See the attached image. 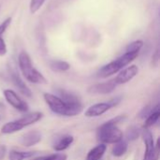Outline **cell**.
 Masks as SVG:
<instances>
[{
    "instance_id": "1",
    "label": "cell",
    "mask_w": 160,
    "mask_h": 160,
    "mask_svg": "<svg viewBox=\"0 0 160 160\" xmlns=\"http://www.w3.org/2000/svg\"><path fill=\"white\" fill-rule=\"evenodd\" d=\"M126 118V115H118L102 124L97 131L98 141L104 144H114L121 141L124 138V134L123 131L118 128V125Z\"/></svg>"
},
{
    "instance_id": "2",
    "label": "cell",
    "mask_w": 160,
    "mask_h": 160,
    "mask_svg": "<svg viewBox=\"0 0 160 160\" xmlns=\"http://www.w3.org/2000/svg\"><path fill=\"white\" fill-rule=\"evenodd\" d=\"M43 98L47 105L50 107L51 111L61 116L73 117L80 114L83 109L82 103L68 104L64 102L61 98H59L57 96L50 93H45L43 95Z\"/></svg>"
},
{
    "instance_id": "3",
    "label": "cell",
    "mask_w": 160,
    "mask_h": 160,
    "mask_svg": "<svg viewBox=\"0 0 160 160\" xmlns=\"http://www.w3.org/2000/svg\"><path fill=\"white\" fill-rule=\"evenodd\" d=\"M18 62H19V68L22 74V76L31 83L35 84H47L48 81L46 78L33 67L31 58L29 54L22 51L19 54L18 57Z\"/></svg>"
},
{
    "instance_id": "4",
    "label": "cell",
    "mask_w": 160,
    "mask_h": 160,
    "mask_svg": "<svg viewBox=\"0 0 160 160\" xmlns=\"http://www.w3.org/2000/svg\"><path fill=\"white\" fill-rule=\"evenodd\" d=\"M140 54V52H126L123 55L117 59L110 62L109 64L103 66L98 72L99 78H108L115 73L119 72L121 69L125 68L128 65L133 62Z\"/></svg>"
},
{
    "instance_id": "5",
    "label": "cell",
    "mask_w": 160,
    "mask_h": 160,
    "mask_svg": "<svg viewBox=\"0 0 160 160\" xmlns=\"http://www.w3.org/2000/svg\"><path fill=\"white\" fill-rule=\"evenodd\" d=\"M42 116H43V114L40 112H34L27 113L24 116H22L17 120H14V121L5 124L1 128V132H2V134H6V135L16 133V132L22 130V128L38 122L42 118Z\"/></svg>"
},
{
    "instance_id": "6",
    "label": "cell",
    "mask_w": 160,
    "mask_h": 160,
    "mask_svg": "<svg viewBox=\"0 0 160 160\" xmlns=\"http://www.w3.org/2000/svg\"><path fill=\"white\" fill-rule=\"evenodd\" d=\"M142 138L145 144V153L143 160H158L159 157V140L155 144L152 132L148 128H143L142 131Z\"/></svg>"
},
{
    "instance_id": "7",
    "label": "cell",
    "mask_w": 160,
    "mask_h": 160,
    "mask_svg": "<svg viewBox=\"0 0 160 160\" xmlns=\"http://www.w3.org/2000/svg\"><path fill=\"white\" fill-rule=\"evenodd\" d=\"M3 95H4L7 102L9 105H11L14 109H16L22 112H28V110H29L28 104L24 100H22L15 91H13L11 89H5L3 92Z\"/></svg>"
},
{
    "instance_id": "8",
    "label": "cell",
    "mask_w": 160,
    "mask_h": 160,
    "mask_svg": "<svg viewBox=\"0 0 160 160\" xmlns=\"http://www.w3.org/2000/svg\"><path fill=\"white\" fill-rule=\"evenodd\" d=\"M116 86L117 84L113 79L105 82H100L91 85L90 87H88L87 92L91 95H107L112 93L116 88Z\"/></svg>"
},
{
    "instance_id": "9",
    "label": "cell",
    "mask_w": 160,
    "mask_h": 160,
    "mask_svg": "<svg viewBox=\"0 0 160 160\" xmlns=\"http://www.w3.org/2000/svg\"><path fill=\"white\" fill-rule=\"evenodd\" d=\"M139 73V68L136 65H131L128 68H125L121 69L114 79L117 85L119 84H125L128 82H130L137 74Z\"/></svg>"
},
{
    "instance_id": "10",
    "label": "cell",
    "mask_w": 160,
    "mask_h": 160,
    "mask_svg": "<svg viewBox=\"0 0 160 160\" xmlns=\"http://www.w3.org/2000/svg\"><path fill=\"white\" fill-rule=\"evenodd\" d=\"M112 107L111 106V104L109 102H100V103H97L94 104L92 106H90L84 112V115L86 117H98L101 116L102 114H104L105 112H107L109 110H111Z\"/></svg>"
},
{
    "instance_id": "11",
    "label": "cell",
    "mask_w": 160,
    "mask_h": 160,
    "mask_svg": "<svg viewBox=\"0 0 160 160\" xmlns=\"http://www.w3.org/2000/svg\"><path fill=\"white\" fill-rule=\"evenodd\" d=\"M42 135L40 132L37 130H32L27 133H25L22 139H21V143L25 146V147H31L36 144H38L41 141Z\"/></svg>"
},
{
    "instance_id": "12",
    "label": "cell",
    "mask_w": 160,
    "mask_h": 160,
    "mask_svg": "<svg viewBox=\"0 0 160 160\" xmlns=\"http://www.w3.org/2000/svg\"><path fill=\"white\" fill-rule=\"evenodd\" d=\"M11 80L14 83V85L17 87V89L20 91V93H22L23 96L27 97V98H31L32 97V91L30 90V88L25 84V82L22 81V79L19 76V74H17L16 72H12L11 73Z\"/></svg>"
},
{
    "instance_id": "13",
    "label": "cell",
    "mask_w": 160,
    "mask_h": 160,
    "mask_svg": "<svg viewBox=\"0 0 160 160\" xmlns=\"http://www.w3.org/2000/svg\"><path fill=\"white\" fill-rule=\"evenodd\" d=\"M106 150L107 145L104 143H99L88 152L85 160H101L106 153Z\"/></svg>"
},
{
    "instance_id": "14",
    "label": "cell",
    "mask_w": 160,
    "mask_h": 160,
    "mask_svg": "<svg viewBox=\"0 0 160 160\" xmlns=\"http://www.w3.org/2000/svg\"><path fill=\"white\" fill-rule=\"evenodd\" d=\"M59 98H61L64 102L68 104H75V103H82L81 99L78 96L73 93H70L64 89H57V94L55 95Z\"/></svg>"
},
{
    "instance_id": "15",
    "label": "cell",
    "mask_w": 160,
    "mask_h": 160,
    "mask_svg": "<svg viewBox=\"0 0 160 160\" xmlns=\"http://www.w3.org/2000/svg\"><path fill=\"white\" fill-rule=\"evenodd\" d=\"M74 142V138L71 135H64L62 136L54 144H53V149L56 152H63L66 149H68Z\"/></svg>"
},
{
    "instance_id": "16",
    "label": "cell",
    "mask_w": 160,
    "mask_h": 160,
    "mask_svg": "<svg viewBox=\"0 0 160 160\" xmlns=\"http://www.w3.org/2000/svg\"><path fill=\"white\" fill-rule=\"evenodd\" d=\"M128 141L122 139L118 142L114 143V145L112 149V154L115 158H121L128 152Z\"/></svg>"
},
{
    "instance_id": "17",
    "label": "cell",
    "mask_w": 160,
    "mask_h": 160,
    "mask_svg": "<svg viewBox=\"0 0 160 160\" xmlns=\"http://www.w3.org/2000/svg\"><path fill=\"white\" fill-rule=\"evenodd\" d=\"M160 117V111H159V104H158L157 106L154 107L153 112L146 117L145 123L143 125L144 128H149L151 127H153L154 125H156Z\"/></svg>"
},
{
    "instance_id": "18",
    "label": "cell",
    "mask_w": 160,
    "mask_h": 160,
    "mask_svg": "<svg viewBox=\"0 0 160 160\" xmlns=\"http://www.w3.org/2000/svg\"><path fill=\"white\" fill-rule=\"evenodd\" d=\"M36 154L37 152H32V151L23 152V151L11 150L8 153V160H24L34 157Z\"/></svg>"
},
{
    "instance_id": "19",
    "label": "cell",
    "mask_w": 160,
    "mask_h": 160,
    "mask_svg": "<svg viewBox=\"0 0 160 160\" xmlns=\"http://www.w3.org/2000/svg\"><path fill=\"white\" fill-rule=\"evenodd\" d=\"M50 68L55 72H66L70 68V65L62 60H53L50 62Z\"/></svg>"
},
{
    "instance_id": "20",
    "label": "cell",
    "mask_w": 160,
    "mask_h": 160,
    "mask_svg": "<svg viewBox=\"0 0 160 160\" xmlns=\"http://www.w3.org/2000/svg\"><path fill=\"white\" fill-rule=\"evenodd\" d=\"M141 135V131L140 129L135 127V126H131L128 128L126 134H125V137H126V141H128V142H134L136 141L139 136Z\"/></svg>"
},
{
    "instance_id": "21",
    "label": "cell",
    "mask_w": 160,
    "mask_h": 160,
    "mask_svg": "<svg viewBox=\"0 0 160 160\" xmlns=\"http://www.w3.org/2000/svg\"><path fill=\"white\" fill-rule=\"evenodd\" d=\"M143 44L144 43L142 40H135L128 45L126 52H141L142 48L143 47Z\"/></svg>"
},
{
    "instance_id": "22",
    "label": "cell",
    "mask_w": 160,
    "mask_h": 160,
    "mask_svg": "<svg viewBox=\"0 0 160 160\" xmlns=\"http://www.w3.org/2000/svg\"><path fill=\"white\" fill-rule=\"evenodd\" d=\"M46 0H31L30 1V5H29V9H30V12L32 14H35L37 13L40 8L41 7L43 6V4L45 3Z\"/></svg>"
},
{
    "instance_id": "23",
    "label": "cell",
    "mask_w": 160,
    "mask_h": 160,
    "mask_svg": "<svg viewBox=\"0 0 160 160\" xmlns=\"http://www.w3.org/2000/svg\"><path fill=\"white\" fill-rule=\"evenodd\" d=\"M68 156L63 153H57V154H52L45 157H41L39 158H37L35 160H67Z\"/></svg>"
},
{
    "instance_id": "24",
    "label": "cell",
    "mask_w": 160,
    "mask_h": 160,
    "mask_svg": "<svg viewBox=\"0 0 160 160\" xmlns=\"http://www.w3.org/2000/svg\"><path fill=\"white\" fill-rule=\"evenodd\" d=\"M3 35L0 34V56H5L8 52V48H7V45H6V42H5V39L3 38L2 37Z\"/></svg>"
},
{
    "instance_id": "25",
    "label": "cell",
    "mask_w": 160,
    "mask_h": 160,
    "mask_svg": "<svg viewBox=\"0 0 160 160\" xmlns=\"http://www.w3.org/2000/svg\"><path fill=\"white\" fill-rule=\"evenodd\" d=\"M6 153H7V147L5 145H0V160L4 159L5 156H6Z\"/></svg>"
}]
</instances>
